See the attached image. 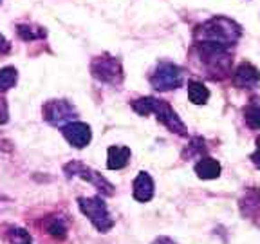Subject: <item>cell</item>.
Instances as JSON below:
<instances>
[{
  "mask_svg": "<svg viewBox=\"0 0 260 244\" xmlns=\"http://www.w3.org/2000/svg\"><path fill=\"white\" fill-rule=\"evenodd\" d=\"M240 35H242V29L239 24L224 16H215L201 27H197L195 40H197V47L228 51V47L237 44Z\"/></svg>",
  "mask_w": 260,
  "mask_h": 244,
  "instance_id": "cell-1",
  "label": "cell"
},
{
  "mask_svg": "<svg viewBox=\"0 0 260 244\" xmlns=\"http://www.w3.org/2000/svg\"><path fill=\"white\" fill-rule=\"evenodd\" d=\"M132 109H134L139 116H148L150 112H154L155 118L167 127L170 132H175V134H179V136H186V125L181 121L177 112L172 109L167 100H159V98H154V96L138 98L136 102H132Z\"/></svg>",
  "mask_w": 260,
  "mask_h": 244,
  "instance_id": "cell-2",
  "label": "cell"
},
{
  "mask_svg": "<svg viewBox=\"0 0 260 244\" xmlns=\"http://www.w3.org/2000/svg\"><path fill=\"white\" fill-rule=\"evenodd\" d=\"M78 208L100 233H109L114 228L116 221L112 219L105 201L100 195L94 197H78Z\"/></svg>",
  "mask_w": 260,
  "mask_h": 244,
  "instance_id": "cell-3",
  "label": "cell"
},
{
  "mask_svg": "<svg viewBox=\"0 0 260 244\" xmlns=\"http://www.w3.org/2000/svg\"><path fill=\"white\" fill-rule=\"evenodd\" d=\"M63 172L67 177H80L83 179V181H89L90 185H92L94 188H96L98 192L102 195H107V197H110V195H114V185L110 183L109 179L103 177L100 172H96L94 168L90 167H85L83 163L80 161H71L67 163L63 167Z\"/></svg>",
  "mask_w": 260,
  "mask_h": 244,
  "instance_id": "cell-4",
  "label": "cell"
},
{
  "mask_svg": "<svg viewBox=\"0 0 260 244\" xmlns=\"http://www.w3.org/2000/svg\"><path fill=\"white\" fill-rule=\"evenodd\" d=\"M90 73L96 80L109 83V85H119L123 81V69L119 60L112 56H98L90 64Z\"/></svg>",
  "mask_w": 260,
  "mask_h": 244,
  "instance_id": "cell-5",
  "label": "cell"
},
{
  "mask_svg": "<svg viewBox=\"0 0 260 244\" xmlns=\"http://www.w3.org/2000/svg\"><path fill=\"white\" fill-rule=\"evenodd\" d=\"M150 83L155 90H172L183 85V69L170 62H162L152 73Z\"/></svg>",
  "mask_w": 260,
  "mask_h": 244,
  "instance_id": "cell-6",
  "label": "cell"
},
{
  "mask_svg": "<svg viewBox=\"0 0 260 244\" xmlns=\"http://www.w3.org/2000/svg\"><path fill=\"white\" fill-rule=\"evenodd\" d=\"M44 119L53 127H65L76 118V109L67 100H49L42 109Z\"/></svg>",
  "mask_w": 260,
  "mask_h": 244,
  "instance_id": "cell-7",
  "label": "cell"
},
{
  "mask_svg": "<svg viewBox=\"0 0 260 244\" xmlns=\"http://www.w3.org/2000/svg\"><path fill=\"white\" fill-rule=\"evenodd\" d=\"M61 134L74 148H85L92 139V129L83 121H71L61 127Z\"/></svg>",
  "mask_w": 260,
  "mask_h": 244,
  "instance_id": "cell-8",
  "label": "cell"
},
{
  "mask_svg": "<svg viewBox=\"0 0 260 244\" xmlns=\"http://www.w3.org/2000/svg\"><path fill=\"white\" fill-rule=\"evenodd\" d=\"M233 85L239 89H253L260 83V71L253 64L244 62L233 73Z\"/></svg>",
  "mask_w": 260,
  "mask_h": 244,
  "instance_id": "cell-9",
  "label": "cell"
},
{
  "mask_svg": "<svg viewBox=\"0 0 260 244\" xmlns=\"http://www.w3.org/2000/svg\"><path fill=\"white\" fill-rule=\"evenodd\" d=\"M154 179L150 177L148 172H139L138 177L134 179V185H132V195L138 203H148V201L154 197Z\"/></svg>",
  "mask_w": 260,
  "mask_h": 244,
  "instance_id": "cell-10",
  "label": "cell"
},
{
  "mask_svg": "<svg viewBox=\"0 0 260 244\" xmlns=\"http://www.w3.org/2000/svg\"><path fill=\"white\" fill-rule=\"evenodd\" d=\"M239 206L244 219L260 221V188H251L246 192Z\"/></svg>",
  "mask_w": 260,
  "mask_h": 244,
  "instance_id": "cell-11",
  "label": "cell"
},
{
  "mask_svg": "<svg viewBox=\"0 0 260 244\" xmlns=\"http://www.w3.org/2000/svg\"><path fill=\"white\" fill-rule=\"evenodd\" d=\"M130 158H132V152H130L128 146H109V150H107V168L109 170H121L130 163Z\"/></svg>",
  "mask_w": 260,
  "mask_h": 244,
  "instance_id": "cell-12",
  "label": "cell"
},
{
  "mask_svg": "<svg viewBox=\"0 0 260 244\" xmlns=\"http://www.w3.org/2000/svg\"><path fill=\"white\" fill-rule=\"evenodd\" d=\"M44 230L47 235H51L56 240H65L69 235V221L63 216H51L44 221Z\"/></svg>",
  "mask_w": 260,
  "mask_h": 244,
  "instance_id": "cell-13",
  "label": "cell"
},
{
  "mask_svg": "<svg viewBox=\"0 0 260 244\" xmlns=\"http://www.w3.org/2000/svg\"><path fill=\"white\" fill-rule=\"evenodd\" d=\"M193 170L199 179H217L220 175V163L213 158H203L197 161Z\"/></svg>",
  "mask_w": 260,
  "mask_h": 244,
  "instance_id": "cell-14",
  "label": "cell"
},
{
  "mask_svg": "<svg viewBox=\"0 0 260 244\" xmlns=\"http://www.w3.org/2000/svg\"><path fill=\"white\" fill-rule=\"evenodd\" d=\"M188 98L193 105H204L210 100V90L203 81H188Z\"/></svg>",
  "mask_w": 260,
  "mask_h": 244,
  "instance_id": "cell-15",
  "label": "cell"
},
{
  "mask_svg": "<svg viewBox=\"0 0 260 244\" xmlns=\"http://www.w3.org/2000/svg\"><path fill=\"white\" fill-rule=\"evenodd\" d=\"M258 102H260L258 98H255V100H251V103H248L242 110L246 123H248L251 129H256V130H260V103Z\"/></svg>",
  "mask_w": 260,
  "mask_h": 244,
  "instance_id": "cell-16",
  "label": "cell"
},
{
  "mask_svg": "<svg viewBox=\"0 0 260 244\" xmlns=\"http://www.w3.org/2000/svg\"><path fill=\"white\" fill-rule=\"evenodd\" d=\"M16 80H18V73L15 67H2L0 69V93L13 89L16 85Z\"/></svg>",
  "mask_w": 260,
  "mask_h": 244,
  "instance_id": "cell-17",
  "label": "cell"
},
{
  "mask_svg": "<svg viewBox=\"0 0 260 244\" xmlns=\"http://www.w3.org/2000/svg\"><path fill=\"white\" fill-rule=\"evenodd\" d=\"M16 33L20 35L22 40L29 42V40H35V38H44L45 37V29L42 27H31L27 24H20L16 27Z\"/></svg>",
  "mask_w": 260,
  "mask_h": 244,
  "instance_id": "cell-18",
  "label": "cell"
},
{
  "mask_svg": "<svg viewBox=\"0 0 260 244\" xmlns=\"http://www.w3.org/2000/svg\"><path fill=\"white\" fill-rule=\"evenodd\" d=\"M9 240H11V244H32V239L27 230L18 226H13L9 230Z\"/></svg>",
  "mask_w": 260,
  "mask_h": 244,
  "instance_id": "cell-19",
  "label": "cell"
},
{
  "mask_svg": "<svg viewBox=\"0 0 260 244\" xmlns=\"http://www.w3.org/2000/svg\"><path fill=\"white\" fill-rule=\"evenodd\" d=\"M9 121V107L4 96H0V125H6Z\"/></svg>",
  "mask_w": 260,
  "mask_h": 244,
  "instance_id": "cell-20",
  "label": "cell"
},
{
  "mask_svg": "<svg viewBox=\"0 0 260 244\" xmlns=\"http://www.w3.org/2000/svg\"><path fill=\"white\" fill-rule=\"evenodd\" d=\"M251 161L256 168H260V136L256 138V150L251 154Z\"/></svg>",
  "mask_w": 260,
  "mask_h": 244,
  "instance_id": "cell-21",
  "label": "cell"
},
{
  "mask_svg": "<svg viewBox=\"0 0 260 244\" xmlns=\"http://www.w3.org/2000/svg\"><path fill=\"white\" fill-rule=\"evenodd\" d=\"M9 51H11V44L0 35V54H8Z\"/></svg>",
  "mask_w": 260,
  "mask_h": 244,
  "instance_id": "cell-22",
  "label": "cell"
},
{
  "mask_svg": "<svg viewBox=\"0 0 260 244\" xmlns=\"http://www.w3.org/2000/svg\"><path fill=\"white\" fill-rule=\"evenodd\" d=\"M152 244H177L174 239H170V237H167V235H161V237H157V239L154 240Z\"/></svg>",
  "mask_w": 260,
  "mask_h": 244,
  "instance_id": "cell-23",
  "label": "cell"
},
{
  "mask_svg": "<svg viewBox=\"0 0 260 244\" xmlns=\"http://www.w3.org/2000/svg\"><path fill=\"white\" fill-rule=\"evenodd\" d=\"M0 4H2V0H0Z\"/></svg>",
  "mask_w": 260,
  "mask_h": 244,
  "instance_id": "cell-24",
  "label": "cell"
}]
</instances>
